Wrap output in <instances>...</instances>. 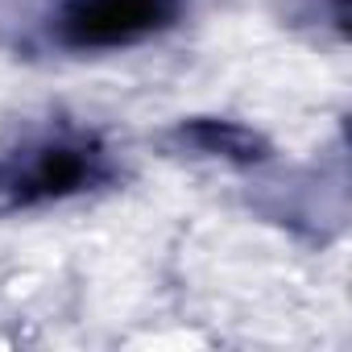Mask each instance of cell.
<instances>
[{
	"instance_id": "1",
	"label": "cell",
	"mask_w": 352,
	"mask_h": 352,
	"mask_svg": "<svg viewBox=\"0 0 352 352\" xmlns=\"http://www.w3.org/2000/svg\"><path fill=\"white\" fill-rule=\"evenodd\" d=\"M174 17V0H71L58 30L79 50L133 46Z\"/></svg>"
}]
</instances>
